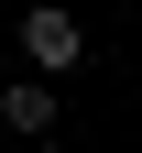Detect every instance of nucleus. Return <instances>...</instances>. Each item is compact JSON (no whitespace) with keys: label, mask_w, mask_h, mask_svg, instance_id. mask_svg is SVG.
Returning a JSON list of instances; mask_svg holds the SVG:
<instances>
[{"label":"nucleus","mask_w":142,"mask_h":153,"mask_svg":"<svg viewBox=\"0 0 142 153\" xmlns=\"http://www.w3.org/2000/svg\"><path fill=\"white\" fill-rule=\"evenodd\" d=\"M22 55H33V76H66V66H88V33H77V11H22Z\"/></svg>","instance_id":"obj_1"},{"label":"nucleus","mask_w":142,"mask_h":153,"mask_svg":"<svg viewBox=\"0 0 142 153\" xmlns=\"http://www.w3.org/2000/svg\"><path fill=\"white\" fill-rule=\"evenodd\" d=\"M0 120L22 131V142H44V131H55V88H44V76H22V88H0Z\"/></svg>","instance_id":"obj_2"}]
</instances>
